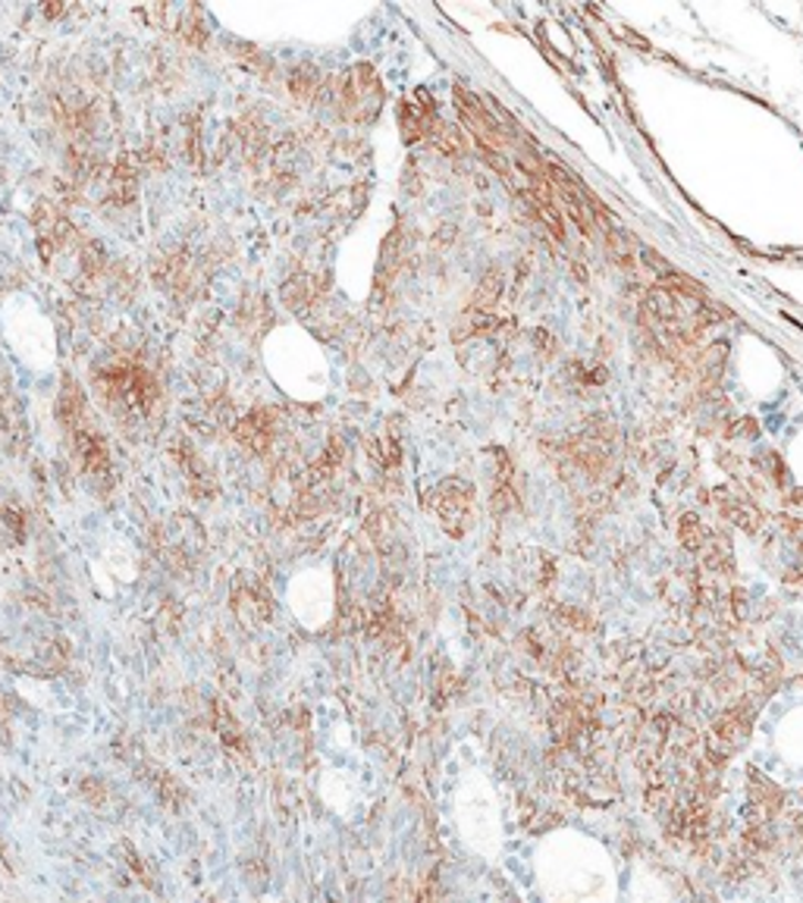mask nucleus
<instances>
[{"instance_id":"39448f33","label":"nucleus","mask_w":803,"mask_h":903,"mask_svg":"<svg viewBox=\"0 0 803 903\" xmlns=\"http://www.w3.org/2000/svg\"><path fill=\"white\" fill-rule=\"evenodd\" d=\"M289 602L308 628H320L330 618V580H320L317 575L298 577L289 590Z\"/></svg>"},{"instance_id":"f257e3e1","label":"nucleus","mask_w":803,"mask_h":903,"mask_svg":"<svg viewBox=\"0 0 803 903\" xmlns=\"http://www.w3.org/2000/svg\"><path fill=\"white\" fill-rule=\"evenodd\" d=\"M533 872L547 903H619L615 863L606 847L584 831H549L537 844Z\"/></svg>"},{"instance_id":"1a4fd4ad","label":"nucleus","mask_w":803,"mask_h":903,"mask_svg":"<svg viewBox=\"0 0 803 903\" xmlns=\"http://www.w3.org/2000/svg\"><path fill=\"white\" fill-rule=\"evenodd\" d=\"M779 749L784 759H791L794 766H803V712L791 715L779 731Z\"/></svg>"},{"instance_id":"0eeeda50","label":"nucleus","mask_w":803,"mask_h":903,"mask_svg":"<svg viewBox=\"0 0 803 903\" xmlns=\"http://www.w3.org/2000/svg\"><path fill=\"white\" fill-rule=\"evenodd\" d=\"M320 797H324V804L334 809V812L349 816L355 804H358V785H355V778H349L346 771H327L320 778Z\"/></svg>"},{"instance_id":"9d476101","label":"nucleus","mask_w":803,"mask_h":903,"mask_svg":"<svg viewBox=\"0 0 803 903\" xmlns=\"http://www.w3.org/2000/svg\"><path fill=\"white\" fill-rule=\"evenodd\" d=\"M499 276L496 273H487L484 276V283H480V288H477V295H474V302H471V311H480V314H490L493 302L499 298Z\"/></svg>"},{"instance_id":"20e7f679","label":"nucleus","mask_w":803,"mask_h":903,"mask_svg":"<svg viewBox=\"0 0 803 903\" xmlns=\"http://www.w3.org/2000/svg\"><path fill=\"white\" fill-rule=\"evenodd\" d=\"M452 95H455V107H458V114L465 119L468 133L477 138V145H480L484 151L499 155V151L506 148V135H503V126L490 116V111H487L477 97L471 95L468 88H462V85H455Z\"/></svg>"},{"instance_id":"7ed1b4c3","label":"nucleus","mask_w":803,"mask_h":903,"mask_svg":"<svg viewBox=\"0 0 803 903\" xmlns=\"http://www.w3.org/2000/svg\"><path fill=\"white\" fill-rule=\"evenodd\" d=\"M0 321H3V336L10 348L20 355L22 361L35 370L54 365V355H57V339H54V327L51 321L44 317V311L29 298V295H13L3 302L0 311Z\"/></svg>"},{"instance_id":"6e6552de","label":"nucleus","mask_w":803,"mask_h":903,"mask_svg":"<svg viewBox=\"0 0 803 903\" xmlns=\"http://www.w3.org/2000/svg\"><path fill=\"white\" fill-rule=\"evenodd\" d=\"M627 894H631V903H672L668 884L656 872H649L647 865H634Z\"/></svg>"},{"instance_id":"f03ea898","label":"nucleus","mask_w":803,"mask_h":903,"mask_svg":"<svg viewBox=\"0 0 803 903\" xmlns=\"http://www.w3.org/2000/svg\"><path fill=\"white\" fill-rule=\"evenodd\" d=\"M455 828L471 853L496 863L503 853V809L493 781L484 771H465L455 788Z\"/></svg>"},{"instance_id":"423d86ee","label":"nucleus","mask_w":803,"mask_h":903,"mask_svg":"<svg viewBox=\"0 0 803 903\" xmlns=\"http://www.w3.org/2000/svg\"><path fill=\"white\" fill-rule=\"evenodd\" d=\"M399 123H402V135L405 141H418L424 135H431L433 123H436V111L427 92H414L409 101H402L399 107Z\"/></svg>"}]
</instances>
